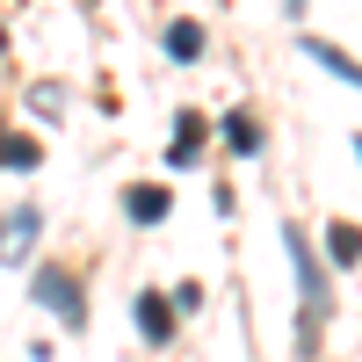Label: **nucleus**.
<instances>
[{"label": "nucleus", "instance_id": "nucleus-1", "mask_svg": "<svg viewBox=\"0 0 362 362\" xmlns=\"http://www.w3.org/2000/svg\"><path fill=\"white\" fill-rule=\"evenodd\" d=\"M283 247H290V268H297V290H305V312L326 319V305H334V283H326L319 254L305 247V225H283Z\"/></svg>", "mask_w": 362, "mask_h": 362}, {"label": "nucleus", "instance_id": "nucleus-2", "mask_svg": "<svg viewBox=\"0 0 362 362\" xmlns=\"http://www.w3.org/2000/svg\"><path fill=\"white\" fill-rule=\"evenodd\" d=\"M37 232H44V210L37 203H15L8 218H0V268H22L29 247H37Z\"/></svg>", "mask_w": 362, "mask_h": 362}, {"label": "nucleus", "instance_id": "nucleus-3", "mask_svg": "<svg viewBox=\"0 0 362 362\" xmlns=\"http://www.w3.org/2000/svg\"><path fill=\"white\" fill-rule=\"evenodd\" d=\"M37 305H51L66 326H80V319H87V297H80V283L66 276V268H37Z\"/></svg>", "mask_w": 362, "mask_h": 362}, {"label": "nucleus", "instance_id": "nucleus-4", "mask_svg": "<svg viewBox=\"0 0 362 362\" xmlns=\"http://www.w3.org/2000/svg\"><path fill=\"white\" fill-rule=\"evenodd\" d=\"M138 334L153 341V348L174 341V297H160V290H145V297H138Z\"/></svg>", "mask_w": 362, "mask_h": 362}, {"label": "nucleus", "instance_id": "nucleus-5", "mask_svg": "<svg viewBox=\"0 0 362 362\" xmlns=\"http://www.w3.org/2000/svg\"><path fill=\"white\" fill-rule=\"evenodd\" d=\"M203 138H210V124H203V116H174V145H167V167H189V160H203Z\"/></svg>", "mask_w": 362, "mask_h": 362}, {"label": "nucleus", "instance_id": "nucleus-6", "mask_svg": "<svg viewBox=\"0 0 362 362\" xmlns=\"http://www.w3.org/2000/svg\"><path fill=\"white\" fill-rule=\"evenodd\" d=\"M297 44H305V58H319V66H326V73H341L348 87H362V66H355V58H348V51H334V44H326V37H297Z\"/></svg>", "mask_w": 362, "mask_h": 362}, {"label": "nucleus", "instance_id": "nucleus-7", "mask_svg": "<svg viewBox=\"0 0 362 362\" xmlns=\"http://www.w3.org/2000/svg\"><path fill=\"white\" fill-rule=\"evenodd\" d=\"M124 210H131V225H160V218H167V189H153V181H138V189L124 196Z\"/></svg>", "mask_w": 362, "mask_h": 362}, {"label": "nucleus", "instance_id": "nucleus-8", "mask_svg": "<svg viewBox=\"0 0 362 362\" xmlns=\"http://www.w3.org/2000/svg\"><path fill=\"white\" fill-rule=\"evenodd\" d=\"M225 145H232L239 160H254V153H261V124H254L247 109H232V116H225Z\"/></svg>", "mask_w": 362, "mask_h": 362}, {"label": "nucleus", "instance_id": "nucleus-9", "mask_svg": "<svg viewBox=\"0 0 362 362\" xmlns=\"http://www.w3.org/2000/svg\"><path fill=\"white\" fill-rule=\"evenodd\" d=\"M326 254H334V268H355L362 261V225H334L326 232Z\"/></svg>", "mask_w": 362, "mask_h": 362}, {"label": "nucleus", "instance_id": "nucleus-10", "mask_svg": "<svg viewBox=\"0 0 362 362\" xmlns=\"http://www.w3.org/2000/svg\"><path fill=\"white\" fill-rule=\"evenodd\" d=\"M44 153H37V138H22V131H8L0 124V167H37Z\"/></svg>", "mask_w": 362, "mask_h": 362}, {"label": "nucleus", "instance_id": "nucleus-11", "mask_svg": "<svg viewBox=\"0 0 362 362\" xmlns=\"http://www.w3.org/2000/svg\"><path fill=\"white\" fill-rule=\"evenodd\" d=\"M167 58L196 66V58H203V29H196V22H174V29H167Z\"/></svg>", "mask_w": 362, "mask_h": 362}, {"label": "nucleus", "instance_id": "nucleus-12", "mask_svg": "<svg viewBox=\"0 0 362 362\" xmlns=\"http://www.w3.org/2000/svg\"><path fill=\"white\" fill-rule=\"evenodd\" d=\"M29 102H37V116H58V109H66V95H58L51 80H44V87H29Z\"/></svg>", "mask_w": 362, "mask_h": 362}, {"label": "nucleus", "instance_id": "nucleus-13", "mask_svg": "<svg viewBox=\"0 0 362 362\" xmlns=\"http://www.w3.org/2000/svg\"><path fill=\"white\" fill-rule=\"evenodd\" d=\"M297 355H319V312L297 319Z\"/></svg>", "mask_w": 362, "mask_h": 362}, {"label": "nucleus", "instance_id": "nucleus-14", "mask_svg": "<svg viewBox=\"0 0 362 362\" xmlns=\"http://www.w3.org/2000/svg\"><path fill=\"white\" fill-rule=\"evenodd\" d=\"M355 160H362V138H355Z\"/></svg>", "mask_w": 362, "mask_h": 362}]
</instances>
